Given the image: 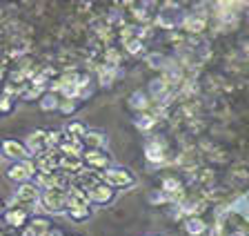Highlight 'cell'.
Returning a JSON list of instances; mask_svg holds the SVG:
<instances>
[{
	"label": "cell",
	"instance_id": "obj_1",
	"mask_svg": "<svg viewBox=\"0 0 249 236\" xmlns=\"http://www.w3.org/2000/svg\"><path fill=\"white\" fill-rule=\"evenodd\" d=\"M40 203L45 205L47 212H53V214H60V212L67 210V189L53 187V189H45L40 196Z\"/></svg>",
	"mask_w": 249,
	"mask_h": 236
},
{
	"label": "cell",
	"instance_id": "obj_2",
	"mask_svg": "<svg viewBox=\"0 0 249 236\" xmlns=\"http://www.w3.org/2000/svg\"><path fill=\"white\" fill-rule=\"evenodd\" d=\"M38 169H36V161H29V158H25V161H20V163L11 165L9 169H7V176H9L14 183H29L31 176H36Z\"/></svg>",
	"mask_w": 249,
	"mask_h": 236
},
{
	"label": "cell",
	"instance_id": "obj_3",
	"mask_svg": "<svg viewBox=\"0 0 249 236\" xmlns=\"http://www.w3.org/2000/svg\"><path fill=\"white\" fill-rule=\"evenodd\" d=\"M14 200L18 203V207L20 210H29V207H34V205L40 200V192H38L36 185H31V183H22L20 187L16 189V196Z\"/></svg>",
	"mask_w": 249,
	"mask_h": 236
},
{
	"label": "cell",
	"instance_id": "obj_4",
	"mask_svg": "<svg viewBox=\"0 0 249 236\" xmlns=\"http://www.w3.org/2000/svg\"><path fill=\"white\" fill-rule=\"evenodd\" d=\"M103 181L109 185V187H124V185H131L134 179L127 169H107L103 174Z\"/></svg>",
	"mask_w": 249,
	"mask_h": 236
},
{
	"label": "cell",
	"instance_id": "obj_5",
	"mask_svg": "<svg viewBox=\"0 0 249 236\" xmlns=\"http://www.w3.org/2000/svg\"><path fill=\"white\" fill-rule=\"evenodd\" d=\"M2 154H5L7 158H16L18 163H20V161H25V158L29 156L27 147L22 145V143L14 141V138H7V141H2Z\"/></svg>",
	"mask_w": 249,
	"mask_h": 236
},
{
	"label": "cell",
	"instance_id": "obj_6",
	"mask_svg": "<svg viewBox=\"0 0 249 236\" xmlns=\"http://www.w3.org/2000/svg\"><path fill=\"white\" fill-rule=\"evenodd\" d=\"M87 196H89V203H107L114 196V189L109 187L107 183H96L87 189Z\"/></svg>",
	"mask_w": 249,
	"mask_h": 236
},
{
	"label": "cell",
	"instance_id": "obj_7",
	"mask_svg": "<svg viewBox=\"0 0 249 236\" xmlns=\"http://www.w3.org/2000/svg\"><path fill=\"white\" fill-rule=\"evenodd\" d=\"M185 29L192 34H200L207 29V14L205 11H196V14H189V16L185 18Z\"/></svg>",
	"mask_w": 249,
	"mask_h": 236
},
{
	"label": "cell",
	"instance_id": "obj_8",
	"mask_svg": "<svg viewBox=\"0 0 249 236\" xmlns=\"http://www.w3.org/2000/svg\"><path fill=\"white\" fill-rule=\"evenodd\" d=\"M45 136H47V131L38 129V131H31L29 136H27V152H34L38 156V154L47 152V147H45Z\"/></svg>",
	"mask_w": 249,
	"mask_h": 236
},
{
	"label": "cell",
	"instance_id": "obj_9",
	"mask_svg": "<svg viewBox=\"0 0 249 236\" xmlns=\"http://www.w3.org/2000/svg\"><path fill=\"white\" fill-rule=\"evenodd\" d=\"M58 167V161L53 158V152H42L36 156V169L38 174H53Z\"/></svg>",
	"mask_w": 249,
	"mask_h": 236
},
{
	"label": "cell",
	"instance_id": "obj_10",
	"mask_svg": "<svg viewBox=\"0 0 249 236\" xmlns=\"http://www.w3.org/2000/svg\"><path fill=\"white\" fill-rule=\"evenodd\" d=\"M162 196L165 200H182V185L176 179L162 181Z\"/></svg>",
	"mask_w": 249,
	"mask_h": 236
},
{
	"label": "cell",
	"instance_id": "obj_11",
	"mask_svg": "<svg viewBox=\"0 0 249 236\" xmlns=\"http://www.w3.org/2000/svg\"><path fill=\"white\" fill-rule=\"evenodd\" d=\"M83 156H85V163H87L89 167L107 169V165H109V158L105 156L103 152H98V149H87V152H85Z\"/></svg>",
	"mask_w": 249,
	"mask_h": 236
},
{
	"label": "cell",
	"instance_id": "obj_12",
	"mask_svg": "<svg viewBox=\"0 0 249 236\" xmlns=\"http://www.w3.org/2000/svg\"><path fill=\"white\" fill-rule=\"evenodd\" d=\"M145 156L149 163H165V147L160 145V141H151L145 147Z\"/></svg>",
	"mask_w": 249,
	"mask_h": 236
},
{
	"label": "cell",
	"instance_id": "obj_13",
	"mask_svg": "<svg viewBox=\"0 0 249 236\" xmlns=\"http://www.w3.org/2000/svg\"><path fill=\"white\" fill-rule=\"evenodd\" d=\"M58 149H60L62 156H76V158L83 156V143L73 141V138H65V141L58 145Z\"/></svg>",
	"mask_w": 249,
	"mask_h": 236
},
{
	"label": "cell",
	"instance_id": "obj_14",
	"mask_svg": "<svg viewBox=\"0 0 249 236\" xmlns=\"http://www.w3.org/2000/svg\"><path fill=\"white\" fill-rule=\"evenodd\" d=\"M5 223L11 227H25L27 225V212L20 207H11L5 214Z\"/></svg>",
	"mask_w": 249,
	"mask_h": 236
},
{
	"label": "cell",
	"instance_id": "obj_15",
	"mask_svg": "<svg viewBox=\"0 0 249 236\" xmlns=\"http://www.w3.org/2000/svg\"><path fill=\"white\" fill-rule=\"evenodd\" d=\"M58 167L65 169V172H80V169H83V158L60 156V161H58Z\"/></svg>",
	"mask_w": 249,
	"mask_h": 236
},
{
	"label": "cell",
	"instance_id": "obj_16",
	"mask_svg": "<svg viewBox=\"0 0 249 236\" xmlns=\"http://www.w3.org/2000/svg\"><path fill=\"white\" fill-rule=\"evenodd\" d=\"M80 143H85L89 149H98V147L105 143V136L100 134V131H87V134L80 138Z\"/></svg>",
	"mask_w": 249,
	"mask_h": 236
},
{
	"label": "cell",
	"instance_id": "obj_17",
	"mask_svg": "<svg viewBox=\"0 0 249 236\" xmlns=\"http://www.w3.org/2000/svg\"><path fill=\"white\" fill-rule=\"evenodd\" d=\"M185 230L189 232L192 236H198V234H202V232L207 230V225H205V220H202V218H196V216H192V218H187Z\"/></svg>",
	"mask_w": 249,
	"mask_h": 236
},
{
	"label": "cell",
	"instance_id": "obj_18",
	"mask_svg": "<svg viewBox=\"0 0 249 236\" xmlns=\"http://www.w3.org/2000/svg\"><path fill=\"white\" fill-rule=\"evenodd\" d=\"M178 163L182 165V167L187 169H194L198 163V152H194V149H187V152L180 154V158H178Z\"/></svg>",
	"mask_w": 249,
	"mask_h": 236
},
{
	"label": "cell",
	"instance_id": "obj_19",
	"mask_svg": "<svg viewBox=\"0 0 249 236\" xmlns=\"http://www.w3.org/2000/svg\"><path fill=\"white\" fill-rule=\"evenodd\" d=\"M65 131L69 134L67 138H73V141H80V138L87 134V129H85L83 123H69V125L65 127Z\"/></svg>",
	"mask_w": 249,
	"mask_h": 236
},
{
	"label": "cell",
	"instance_id": "obj_20",
	"mask_svg": "<svg viewBox=\"0 0 249 236\" xmlns=\"http://www.w3.org/2000/svg\"><path fill=\"white\" fill-rule=\"evenodd\" d=\"M58 105H60V100H58V96H56V94H52V91H49L47 96H42V98H40V107H42L45 111L58 109Z\"/></svg>",
	"mask_w": 249,
	"mask_h": 236
},
{
	"label": "cell",
	"instance_id": "obj_21",
	"mask_svg": "<svg viewBox=\"0 0 249 236\" xmlns=\"http://www.w3.org/2000/svg\"><path fill=\"white\" fill-rule=\"evenodd\" d=\"M136 125H138L140 129H149V127L156 125V118H154L151 114H140L138 121H136Z\"/></svg>",
	"mask_w": 249,
	"mask_h": 236
},
{
	"label": "cell",
	"instance_id": "obj_22",
	"mask_svg": "<svg viewBox=\"0 0 249 236\" xmlns=\"http://www.w3.org/2000/svg\"><path fill=\"white\" fill-rule=\"evenodd\" d=\"M124 49H127V52L129 54H138L140 49H142V40H140V38H129V40H124Z\"/></svg>",
	"mask_w": 249,
	"mask_h": 236
},
{
	"label": "cell",
	"instance_id": "obj_23",
	"mask_svg": "<svg viewBox=\"0 0 249 236\" xmlns=\"http://www.w3.org/2000/svg\"><path fill=\"white\" fill-rule=\"evenodd\" d=\"M116 76V67H100V83L109 85Z\"/></svg>",
	"mask_w": 249,
	"mask_h": 236
},
{
	"label": "cell",
	"instance_id": "obj_24",
	"mask_svg": "<svg viewBox=\"0 0 249 236\" xmlns=\"http://www.w3.org/2000/svg\"><path fill=\"white\" fill-rule=\"evenodd\" d=\"M131 107H136V109H147L149 107V100H147V96L145 94H134L131 96Z\"/></svg>",
	"mask_w": 249,
	"mask_h": 236
},
{
	"label": "cell",
	"instance_id": "obj_25",
	"mask_svg": "<svg viewBox=\"0 0 249 236\" xmlns=\"http://www.w3.org/2000/svg\"><path fill=\"white\" fill-rule=\"evenodd\" d=\"M69 216L73 220H85L89 218V207H73V210H69Z\"/></svg>",
	"mask_w": 249,
	"mask_h": 236
},
{
	"label": "cell",
	"instance_id": "obj_26",
	"mask_svg": "<svg viewBox=\"0 0 249 236\" xmlns=\"http://www.w3.org/2000/svg\"><path fill=\"white\" fill-rule=\"evenodd\" d=\"M73 107H76V103H73V100H69V98H65V100H60L58 109L65 111V114H69V111H73Z\"/></svg>",
	"mask_w": 249,
	"mask_h": 236
},
{
	"label": "cell",
	"instance_id": "obj_27",
	"mask_svg": "<svg viewBox=\"0 0 249 236\" xmlns=\"http://www.w3.org/2000/svg\"><path fill=\"white\" fill-rule=\"evenodd\" d=\"M0 111H11V98L9 96H2V98H0Z\"/></svg>",
	"mask_w": 249,
	"mask_h": 236
},
{
	"label": "cell",
	"instance_id": "obj_28",
	"mask_svg": "<svg viewBox=\"0 0 249 236\" xmlns=\"http://www.w3.org/2000/svg\"><path fill=\"white\" fill-rule=\"evenodd\" d=\"M40 87H34V90H29V91H27V94H25V98L27 100H31V98H38V96H40Z\"/></svg>",
	"mask_w": 249,
	"mask_h": 236
},
{
	"label": "cell",
	"instance_id": "obj_29",
	"mask_svg": "<svg viewBox=\"0 0 249 236\" xmlns=\"http://www.w3.org/2000/svg\"><path fill=\"white\" fill-rule=\"evenodd\" d=\"M45 236H62V234H60V232H58V230H53V232H52V230H49V232H47V234H45Z\"/></svg>",
	"mask_w": 249,
	"mask_h": 236
},
{
	"label": "cell",
	"instance_id": "obj_30",
	"mask_svg": "<svg viewBox=\"0 0 249 236\" xmlns=\"http://www.w3.org/2000/svg\"><path fill=\"white\" fill-rule=\"evenodd\" d=\"M231 236H247L245 232H236V234H231Z\"/></svg>",
	"mask_w": 249,
	"mask_h": 236
},
{
	"label": "cell",
	"instance_id": "obj_31",
	"mask_svg": "<svg viewBox=\"0 0 249 236\" xmlns=\"http://www.w3.org/2000/svg\"><path fill=\"white\" fill-rule=\"evenodd\" d=\"M0 80H2V67H0Z\"/></svg>",
	"mask_w": 249,
	"mask_h": 236
}]
</instances>
